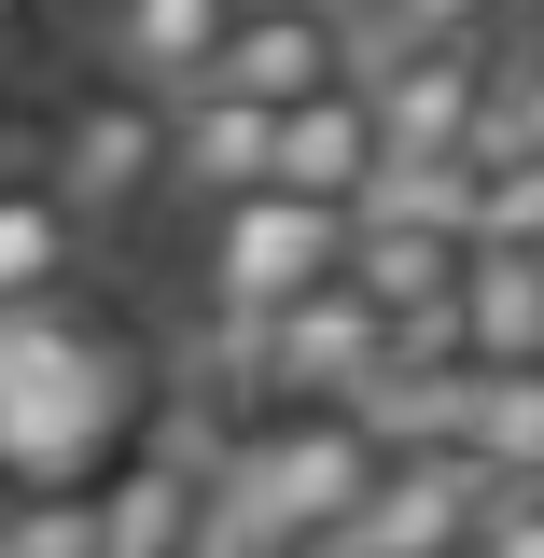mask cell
Listing matches in <instances>:
<instances>
[{
    "label": "cell",
    "instance_id": "cell-1",
    "mask_svg": "<svg viewBox=\"0 0 544 558\" xmlns=\"http://www.w3.org/2000/svg\"><path fill=\"white\" fill-rule=\"evenodd\" d=\"M154 405V349L112 307H0V502H43V488H98L140 447Z\"/></svg>",
    "mask_w": 544,
    "mask_h": 558
},
{
    "label": "cell",
    "instance_id": "cell-2",
    "mask_svg": "<svg viewBox=\"0 0 544 558\" xmlns=\"http://www.w3.org/2000/svg\"><path fill=\"white\" fill-rule=\"evenodd\" d=\"M377 461H391V447H377V418H363V405H252V418H238V447H223V488L266 502L279 531L322 558V545L349 531V502L377 488Z\"/></svg>",
    "mask_w": 544,
    "mask_h": 558
},
{
    "label": "cell",
    "instance_id": "cell-3",
    "mask_svg": "<svg viewBox=\"0 0 544 558\" xmlns=\"http://www.w3.org/2000/svg\"><path fill=\"white\" fill-rule=\"evenodd\" d=\"M336 266H349V209L252 182V196L196 209V266H182V293H196V322H266V307H293V293H322Z\"/></svg>",
    "mask_w": 544,
    "mask_h": 558
},
{
    "label": "cell",
    "instance_id": "cell-4",
    "mask_svg": "<svg viewBox=\"0 0 544 558\" xmlns=\"http://www.w3.org/2000/svg\"><path fill=\"white\" fill-rule=\"evenodd\" d=\"M43 182L98 238H126L140 209H168V98L154 84H112V70H70L43 98Z\"/></svg>",
    "mask_w": 544,
    "mask_h": 558
},
{
    "label": "cell",
    "instance_id": "cell-5",
    "mask_svg": "<svg viewBox=\"0 0 544 558\" xmlns=\"http://www.w3.org/2000/svg\"><path fill=\"white\" fill-rule=\"evenodd\" d=\"M363 112H377V154L406 182H447L488 154V43H377L363 28ZM377 168V182H391Z\"/></svg>",
    "mask_w": 544,
    "mask_h": 558
},
{
    "label": "cell",
    "instance_id": "cell-6",
    "mask_svg": "<svg viewBox=\"0 0 544 558\" xmlns=\"http://www.w3.org/2000/svg\"><path fill=\"white\" fill-rule=\"evenodd\" d=\"M488 502H503L488 461H461V447H391L377 488L349 502V531L322 558H475V517H488Z\"/></svg>",
    "mask_w": 544,
    "mask_h": 558
},
{
    "label": "cell",
    "instance_id": "cell-7",
    "mask_svg": "<svg viewBox=\"0 0 544 558\" xmlns=\"http://www.w3.org/2000/svg\"><path fill=\"white\" fill-rule=\"evenodd\" d=\"M209 84L252 98V112H293V98L363 84V0H238V28H223Z\"/></svg>",
    "mask_w": 544,
    "mask_h": 558
},
{
    "label": "cell",
    "instance_id": "cell-8",
    "mask_svg": "<svg viewBox=\"0 0 544 558\" xmlns=\"http://www.w3.org/2000/svg\"><path fill=\"white\" fill-rule=\"evenodd\" d=\"M223 28H238V0H84V14H70L84 70H112V84H154V98L209 84Z\"/></svg>",
    "mask_w": 544,
    "mask_h": 558
},
{
    "label": "cell",
    "instance_id": "cell-9",
    "mask_svg": "<svg viewBox=\"0 0 544 558\" xmlns=\"http://www.w3.org/2000/svg\"><path fill=\"white\" fill-rule=\"evenodd\" d=\"M279 154V112H252V98H223V84H182L168 98V209H223L252 196Z\"/></svg>",
    "mask_w": 544,
    "mask_h": 558
},
{
    "label": "cell",
    "instance_id": "cell-10",
    "mask_svg": "<svg viewBox=\"0 0 544 558\" xmlns=\"http://www.w3.org/2000/svg\"><path fill=\"white\" fill-rule=\"evenodd\" d=\"M377 112H363V84H336V98H293L279 112V154H266V182L279 196H322V209H363L377 196Z\"/></svg>",
    "mask_w": 544,
    "mask_h": 558
},
{
    "label": "cell",
    "instance_id": "cell-11",
    "mask_svg": "<svg viewBox=\"0 0 544 558\" xmlns=\"http://www.w3.org/2000/svg\"><path fill=\"white\" fill-rule=\"evenodd\" d=\"M98 279V223L28 168V182H0V307H57Z\"/></svg>",
    "mask_w": 544,
    "mask_h": 558
},
{
    "label": "cell",
    "instance_id": "cell-12",
    "mask_svg": "<svg viewBox=\"0 0 544 558\" xmlns=\"http://www.w3.org/2000/svg\"><path fill=\"white\" fill-rule=\"evenodd\" d=\"M84 502H98V558H182V545H196V502H209V475H182V461L126 447V461L84 488Z\"/></svg>",
    "mask_w": 544,
    "mask_h": 558
},
{
    "label": "cell",
    "instance_id": "cell-13",
    "mask_svg": "<svg viewBox=\"0 0 544 558\" xmlns=\"http://www.w3.org/2000/svg\"><path fill=\"white\" fill-rule=\"evenodd\" d=\"M461 238L475 252H544V168L531 154H475L461 168Z\"/></svg>",
    "mask_w": 544,
    "mask_h": 558
},
{
    "label": "cell",
    "instance_id": "cell-14",
    "mask_svg": "<svg viewBox=\"0 0 544 558\" xmlns=\"http://www.w3.org/2000/svg\"><path fill=\"white\" fill-rule=\"evenodd\" d=\"M488 154H531L544 168V28L488 43Z\"/></svg>",
    "mask_w": 544,
    "mask_h": 558
},
{
    "label": "cell",
    "instance_id": "cell-15",
    "mask_svg": "<svg viewBox=\"0 0 544 558\" xmlns=\"http://www.w3.org/2000/svg\"><path fill=\"white\" fill-rule=\"evenodd\" d=\"M363 28L377 43H503V28H531V0H363Z\"/></svg>",
    "mask_w": 544,
    "mask_h": 558
},
{
    "label": "cell",
    "instance_id": "cell-16",
    "mask_svg": "<svg viewBox=\"0 0 544 558\" xmlns=\"http://www.w3.org/2000/svg\"><path fill=\"white\" fill-rule=\"evenodd\" d=\"M0 558H98V502H84V488L0 502Z\"/></svg>",
    "mask_w": 544,
    "mask_h": 558
},
{
    "label": "cell",
    "instance_id": "cell-17",
    "mask_svg": "<svg viewBox=\"0 0 544 558\" xmlns=\"http://www.w3.org/2000/svg\"><path fill=\"white\" fill-rule=\"evenodd\" d=\"M475 558H544V488H503L475 517Z\"/></svg>",
    "mask_w": 544,
    "mask_h": 558
},
{
    "label": "cell",
    "instance_id": "cell-18",
    "mask_svg": "<svg viewBox=\"0 0 544 558\" xmlns=\"http://www.w3.org/2000/svg\"><path fill=\"white\" fill-rule=\"evenodd\" d=\"M28 28H43V0H0V57H28Z\"/></svg>",
    "mask_w": 544,
    "mask_h": 558
}]
</instances>
